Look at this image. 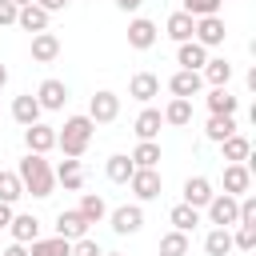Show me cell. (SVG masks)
<instances>
[{
    "label": "cell",
    "instance_id": "7dc6e473",
    "mask_svg": "<svg viewBox=\"0 0 256 256\" xmlns=\"http://www.w3.org/2000/svg\"><path fill=\"white\" fill-rule=\"evenodd\" d=\"M100 256H120V252H100Z\"/></svg>",
    "mask_w": 256,
    "mask_h": 256
},
{
    "label": "cell",
    "instance_id": "ee69618b",
    "mask_svg": "<svg viewBox=\"0 0 256 256\" xmlns=\"http://www.w3.org/2000/svg\"><path fill=\"white\" fill-rule=\"evenodd\" d=\"M140 4H144V0H116V8H120V12H136Z\"/></svg>",
    "mask_w": 256,
    "mask_h": 256
},
{
    "label": "cell",
    "instance_id": "5bb4252c",
    "mask_svg": "<svg viewBox=\"0 0 256 256\" xmlns=\"http://www.w3.org/2000/svg\"><path fill=\"white\" fill-rule=\"evenodd\" d=\"M56 236H64V240H80V236H88V220L80 216V208H64V212L56 216Z\"/></svg>",
    "mask_w": 256,
    "mask_h": 256
},
{
    "label": "cell",
    "instance_id": "d590c367",
    "mask_svg": "<svg viewBox=\"0 0 256 256\" xmlns=\"http://www.w3.org/2000/svg\"><path fill=\"white\" fill-rule=\"evenodd\" d=\"M20 196H24L20 176H16V172H0V200H4V204H16Z\"/></svg>",
    "mask_w": 256,
    "mask_h": 256
},
{
    "label": "cell",
    "instance_id": "44dd1931",
    "mask_svg": "<svg viewBox=\"0 0 256 256\" xmlns=\"http://www.w3.org/2000/svg\"><path fill=\"white\" fill-rule=\"evenodd\" d=\"M220 152H224V164H248V156H252V144H248V136L232 132L228 140H220Z\"/></svg>",
    "mask_w": 256,
    "mask_h": 256
},
{
    "label": "cell",
    "instance_id": "8d00e7d4",
    "mask_svg": "<svg viewBox=\"0 0 256 256\" xmlns=\"http://www.w3.org/2000/svg\"><path fill=\"white\" fill-rule=\"evenodd\" d=\"M220 4L224 0H180V12H188V16H220Z\"/></svg>",
    "mask_w": 256,
    "mask_h": 256
},
{
    "label": "cell",
    "instance_id": "ba28073f",
    "mask_svg": "<svg viewBox=\"0 0 256 256\" xmlns=\"http://www.w3.org/2000/svg\"><path fill=\"white\" fill-rule=\"evenodd\" d=\"M200 88H204V76H200V72H192V68H180V72H172V76H168V92H172V96L192 100V96H200Z\"/></svg>",
    "mask_w": 256,
    "mask_h": 256
},
{
    "label": "cell",
    "instance_id": "7c38bea8",
    "mask_svg": "<svg viewBox=\"0 0 256 256\" xmlns=\"http://www.w3.org/2000/svg\"><path fill=\"white\" fill-rule=\"evenodd\" d=\"M24 144H28V152H40V156H44V152L56 148V128H48V124L36 120V124L24 128Z\"/></svg>",
    "mask_w": 256,
    "mask_h": 256
},
{
    "label": "cell",
    "instance_id": "b9f144b4",
    "mask_svg": "<svg viewBox=\"0 0 256 256\" xmlns=\"http://www.w3.org/2000/svg\"><path fill=\"white\" fill-rule=\"evenodd\" d=\"M0 256H28V244H16V240H12V244H8Z\"/></svg>",
    "mask_w": 256,
    "mask_h": 256
},
{
    "label": "cell",
    "instance_id": "f1b7e54d",
    "mask_svg": "<svg viewBox=\"0 0 256 256\" xmlns=\"http://www.w3.org/2000/svg\"><path fill=\"white\" fill-rule=\"evenodd\" d=\"M104 172H108V180H112V184H128V176L136 172V164H132V156H124V152H116V156H108V164H104Z\"/></svg>",
    "mask_w": 256,
    "mask_h": 256
},
{
    "label": "cell",
    "instance_id": "74e56055",
    "mask_svg": "<svg viewBox=\"0 0 256 256\" xmlns=\"http://www.w3.org/2000/svg\"><path fill=\"white\" fill-rule=\"evenodd\" d=\"M236 232H232V248H244V252H252L256 248V224H232Z\"/></svg>",
    "mask_w": 256,
    "mask_h": 256
},
{
    "label": "cell",
    "instance_id": "277c9868",
    "mask_svg": "<svg viewBox=\"0 0 256 256\" xmlns=\"http://www.w3.org/2000/svg\"><path fill=\"white\" fill-rule=\"evenodd\" d=\"M224 36H228V28H224L220 16H196V28H192V40L196 44L216 48V44H224Z\"/></svg>",
    "mask_w": 256,
    "mask_h": 256
},
{
    "label": "cell",
    "instance_id": "9a60e30c",
    "mask_svg": "<svg viewBox=\"0 0 256 256\" xmlns=\"http://www.w3.org/2000/svg\"><path fill=\"white\" fill-rule=\"evenodd\" d=\"M60 56V36L56 32H32V60L36 64H52Z\"/></svg>",
    "mask_w": 256,
    "mask_h": 256
},
{
    "label": "cell",
    "instance_id": "2e32d148",
    "mask_svg": "<svg viewBox=\"0 0 256 256\" xmlns=\"http://www.w3.org/2000/svg\"><path fill=\"white\" fill-rule=\"evenodd\" d=\"M128 96L140 100V104H148L152 96H160V76H156V72H136V76L128 80Z\"/></svg>",
    "mask_w": 256,
    "mask_h": 256
},
{
    "label": "cell",
    "instance_id": "4316f807",
    "mask_svg": "<svg viewBox=\"0 0 256 256\" xmlns=\"http://www.w3.org/2000/svg\"><path fill=\"white\" fill-rule=\"evenodd\" d=\"M236 108H240V100H236L228 88H212V92H208V112H212V116H236Z\"/></svg>",
    "mask_w": 256,
    "mask_h": 256
},
{
    "label": "cell",
    "instance_id": "30bf717a",
    "mask_svg": "<svg viewBox=\"0 0 256 256\" xmlns=\"http://www.w3.org/2000/svg\"><path fill=\"white\" fill-rule=\"evenodd\" d=\"M56 184H64V192H80L84 188V168H80V156H64L56 168H52Z\"/></svg>",
    "mask_w": 256,
    "mask_h": 256
},
{
    "label": "cell",
    "instance_id": "d4e9b609",
    "mask_svg": "<svg viewBox=\"0 0 256 256\" xmlns=\"http://www.w3.org/2000/svg\"><path fill=\"white\" fill-rule=\"evenodd\" d=\"M160 116H164V124H172V128H184V124H192V100H184V96H172V100H168V108H164Z\"/></svg>",
    "mask_w": 256,
    "mask_h": 256
},
{
    "label": "cell",
    "instance_id": "e575fe53",
    "mask_svg": "<svg viewBox=\"0 0 256 256\" xmlns=\"http://www.w3.org/2000/svg\"><path fill=\"white\" fill-rule=\"evenodd\" d=\"M160 256H188V232H164L160 236Z\"/></svg>",
    "mask_w": 256,
    "mask_h": 256
},
{
    "label": "cell",
    "instance_id": "7bdbcfd3",
    "mask_svg": "<svg viewBox=\"0 0 256 256\" xmlns=\"http://www.w3.org/2000/svg\"><path fill=\"white\" fill-rule=\"evenodd\" d=\"M8 224H12V204L0 200V228H8Z\"/></svg>",
    "mask_w": 256,
    "mask_h": 256
},
{
    "label": "cell",
    "instance_id": "4fadbf2b",
    "mask_svg": "<svg viewBox=\"0 0 256 256\" xmlns=\"http://www.w3.org/2000/svg\"><path fill=\"white\" fill-rule=\"evenodd\" d=\"M252 188V164H224V192L244 196Z\"/></svg>",
    "mask_w": 256,
    "mask_h": 256
},
{
    "label": "cell",
    "instance_id": "3957f363",
    "mask_svg": "<svg viewBox=\"0 0 256 256\" xmlns=\"http://www.w3.org/2000/svg\"><path fill=\"white\" fill-rule=\"evenodd\" d=\"M208 208V220L216 228H232L236 224V208H240V196H228V192H212V200L204 204Z\"/></svg>",
    "mask_w": 256,
    "mask_h": 256
},
{
    "label": "cell",
    "instance_id": "ac0fdd59",
    "mask_svg": "<svg viewBox=\"0 0 256 256\" xmlns=\"http://www.w3.org/2000/svg\"><path fill=\"white\" fill-rule=\"evenodd\" d=\"M200 76H204V84H212V88H228V80H232V64H228L224 56H208L204 68H200Z\"/></svg>",
    "mask_w": 256,
    "mask_h": 256
},
{
    "label": "cell",
    "instance_id": "9c48e42d",
    "mask_svg": "<svg viewBox=\"0 0 256 256\" xmlns=\"http://www.w3.org/2000/svg\"><path fill=\"white\" fill-rule=\"evenodd\" d=\"M36 100H40V108H44V112H60V108L68 104V88H64V80L48 76V80L36 88Z\"/></svg>",
    "mask_w": 256,
    "mask_h": 256
},
{
    "label": "cell",
    "instance_id": "8992f818",
    "mask_svg": "<svg viewBox=\"0 0 256 256\" xmlns=\"http://www.w3.org/2000/svg\"><path fill=\"white\" fill-rule=\"evenodd\" d=\"M128 188L136 192V200H156L160 188H164V180H160L156 168H136V172L128 176Z\"/></svg>",
    "mask_w": 256,
    "mask_h": 256
},
{
    "label": "cell",
    "instance_id": "6da1fadb",
    "mask_svg": "<svg viewBox=\"0 0 256 256\" xmlns=\"http://www.w3.org/2000/svg\"><path fill=\"white\" fill-rule=\"evenodd\" d=\"M16 176H20V184H24V192H32L36 200H44V196H52V188H56V176H52V164L40 156V152H28L20 164H16Z\"/></svg>",
    "mask_w": 256,
    "mask_h": 256
},
{
    "label": "cell",
    "instance_id": "e0dca14e",
    "mask_svg": "<svg viewBox=\"0 0 256 256\" xmlns=\"http://www.w3.org/2000/svg\"><path fill=\"white\" fill-rule=\"evenodd\" d=\"M8 232H12V240L16 244H32V240H40V220L32 216V212H12V224H8Z\"/></svg>",
    "mask_w": 256,
    "mask_h": 256
},
{
    "label": "cell",
    "instance_id": "83f0119b",
    "mask_svg": "<svg viewBox=\"0 0 256 256\" xmlns=\"http://www.w3.org/2000/svg\"><path fill=\"white\" fill-rule=\"evenodd\" d=\"M28 256H72V240H64V236L32 240V244H28Z\"/></svg>",
    "mask_w": 256,
    "mask_h": 256
},
{
    "label": "cell",
    "instance_id": "f6af8a7d",
    "mask_svg": "<svg viewBox=\"0 0 256 256\" xmlns=\"http://www.w3.org/2000/svg\"><path fill=\"white\" fill-rule=\"evenodd\" d=\"M4 84H8V68L0 64V88H4Z\"/></svg>",
    "mask_w": 256,
    "mask_h": 256
},
{
    "label": "cell",
    "instance_id": "484cf974",
    "mask_svg": "<svg viewBox=\"0 0 256 256\" xmlns=\"http://www.w3.org/2000/svg\"><path fill=\"white\" fill-rule=\"evenodd\" d=\"M192 28H196V16H188V12H172V16H168V24H164V32H168L176 44L192 40Z\"/></svg>",
    "mask_w": 256,
    "mask_h": 256
},
{
    "label": "cell",
    "instance_id": "ffe728a7",
    "mask_svg": "<svg viewBox=\"0 0 256 256\" xmlns=\"http://www.w3.org/2000/svg\"><path fill=\"white\" fill-rule=\"evenodd\" d=\"M48 16H52V12H44L40 4H24V8H16V24H20L24 32H48Z\"/></svg>",
    "mask_w": 256,
    "mask_h": 256
},
{
    "label": "cell",
    "instance_id": "ab89813d",
    "mask_svg": "<svg viewBox=\"0 0 256 256\" xmlns=\"http://www.w3.org/2000/svg\"><path fill=\"white\" fill-rule=\"evenodd\" d=\"M4 24H16V4L12 0H0V28Z\"/></svg>",
    "mask_w": 256,
    "mask_h": 256
},
{
    "label": "cell",
    "instance_id": "bcb514c9",
    "mask_svg": "<svg viewBox=\"0 0 256 256\" xmlns=\"http://www.w3.org/2000/svg\"><path fill=\"white\" fill-rule=\"evenodd\" d=\"M12 4H16V8H24V4H32V0H12Z\"/></svg>",
    "mask_w": 256,
    "mask_h": 256
},
{
    "label": "cell",
    "instance_id": "8fae6325",
    "mask_svg": "<svg viewBox=\"0 0 256 256\" xmlns=\"http://www.w3.org/2000/svg\"><path fill=\"white\" fill-rule=\"evenodd\" d=\"M156 36H160V28H156L148 16H136V20L128 24V44H132L136 52H148V48L156 44Z\"/></svg>",
    "mask_w": 256,
    "mask_h": 256
},
{
    "label": "cell",
    "instance_id": "d6a6232c",
    "mask_svg": "<svg viewBox=\"0 0 256 256\" xmlns=\"http://www.w3.org/2000/svg\"><path fill=\"white\" fill-rule=\"evenodd\" d=\"M204 252H208V256H228V252H232V232H228V228H212V232L204 236Z\"/></svg>",
    "mask_w": 256,
    "mask_h": 256
},
{
    "label": "cell",
    "instance_id": "7a4b0ae2",
    "mask_svg": "<svg viewBox=\"0 0 256 256\" xmlns=\"http://www.w3.org/2000/svg\"><path fill=\"white\" fill-rule=\"evenodd\" d=\"M92 132H96V124H92L88 112H84V116H68L64 128L56 132V148H60L64 156H84L88 144H92Z\"/></svg>",
    "mask_w": 256,
    "mask_h": 256
},
{
    "label": "cell",
    "instance_id": "5b68a950",
    "mask_svg": "<svg viewBox=\"0 0 256 256\" xmlns=\"http://www.w3.org/2000/svg\"><path fill=\"white\" fill-rule=\"evenodd\" d=\"M88 116H92V124H112L116 116H120V96L116 92H96L92 100H88Z\"/></svg>",
    "mask_w": 256,
    "mask_h": 256
},
{
    "label": "cell",
    "instance_id": "52a82bcc",
    "mask_svg": "<svg viewBox=\"0 0 256 256\" xmlns=\"http://www.w3.org/2000/svg\"><path fill=\"white\" fill-rule=\"evenodd\" d=\"M144 228V208L140 204H120L116 212H112V232L116 236H132V232H140Z\"/></svg>",
    "mask_w": 256,
    "mask_h": 256
},
{
    "label": "cell",
    "instance_id": "f546056e",
    "mask_svg": "<svg viewBox=\"0 0 256 256\" xmlns=\"http://www.w3.org/2000/svg\"><path fill=\"white\" fill-rule=\"evenodd\" d=\"M168 220H172V228H176V232H192V228L200 224V208H192V204H184V200H180V204L168 212Z\"/></svg>",
    "mask_w": 256,
    "mask_h": 256
},
{
    "label": "cell",
    "instance_id": "836d02e7",
    "mask_svg": "<svg viewBox=\"0 0 256 256\" xmlns=\"http://www.w3.org/2000/svg\"><path fill=\"white\" fill-rule=\"evenodd\" d=\"M132 164H136V168H156V164H160V144H156V140H140L136 152H132Z\"/></svg>",
    "mask_w": 256,
    "mask_h": 256
},
{
    "label": "cell",
    "instance_id": "4dcf8cb0",
    "mask_svg": "<svg viewBox=\"0 0 256 256\" xmlns=\"http://www.w3.org/2000/svg\"><path fill=\"white\" fill-rule=\"evenodd\" d=\"M80 216H84L88 224H100V220L108 216V204H104V196H96V192H84V196H80Z\"/></svg>",
    "mask_w": 256,
    "mask_h": 256
},
{
    "label": "cell",
    "instance_id": "cb8c5ba5",
    "mask_svg": "<svg viewBox=\"0 0 256 256\" xmlns=\"http://www.w3.org/2000/svg\"><path fill=\"white\" fill-rule=\"evenodd\" d=\"M160 128H164L160 108H144V112L136 116V124H132V132H136L140 140H156V136H160Z\"/></svg>",
    "mask_w": 256,
    "mask_h": 256
},
{
    "label": "cell",
    "instance_id": "1f68e13d",
    "mask_svg": "<svg viewBox=\"0 0 256 256\" xmlns=\"http://www.w3.org/2000/svg\"><path fill=\"white\" fill-rule=\"evenodd\" d=\"M232 132H236V116H208V124H204V136L216 140V144L228 140Z\"/></svg>",
    "mask_w": 256,
    "mask_h": 256
},
{
    "label": "cell",
    "instance_id": "60d3db41",
    "mask_svg": "<svg viewBox=\"0 0 256 256\" xmlns=\"http://www.w3.org/2000/svg\"><path fill=\"white\" fill-rule=\"evenodd\" d=\"M32 4H40L44 12H64V8L72 4V0H32Z\"/></svg>",
    "mask_w": 256,
    "mask_h": 256
},
{
    "label": "cell",
    "instance_id": "7402d4cb",
    "mask_svg": "<svg viewBox=\"0 0 256 256\" xmlns=\"http://www.w3.org/2000/svg\"><path fill=\"white\" fill-rule=\"evenodd\" d=\"M208 200H212V180H208V176H188V180H184V204L204 208Z\"/></svg>",
    "mask_w": 256,
    "mask_h": 256
},
{
    "label": "cell",
    "instance_id": "d6986e66",
    "mask_svg": "<svg viewBox=\"0 0 256 256\" xmlns=\"http://www.w3.org/2000/svg\"><path fill=\"white\" fill-rule=\"evenodd\" d=\"M40 112H44V108H40V100H36L32 92H24V96H16V100H12V120H16L20 128L36 124V120H40Z\"/></svg>",
    "mask_w": 256,
    "mask_h": 256
},
{
    "label": "cell",
    "instance_id": "f35d334b",
    "mask_svg": "<svg viewBox=\"0 0 256 256\" xmlns=\"http://www.w3.org/2000/svg\"><path fill=\"white\" fill-rule=\"evenodd\" d=\"M72 256H100V244L92 236H80V240H72Z\"/></svg>",
    "mask_w": 256,
    "mask_h": 256
},
{
    "label": "cell",
    "instance_id": "603a6c76",
    "mask_svg": "<svg viewBox=\"0 0 256 256\" xmlns=\"http://www.w3.org/2000/svg\"><path fill=\"white\" fill-rule=\"evenodd\" d=\"M204 60H208V48H204V44H196V40H184V44L176 48V64H180V68L200 72V68H204Z\"/></svg>",
    "mask_w": 256,
    "mask_h": 256
}]
</instances>
